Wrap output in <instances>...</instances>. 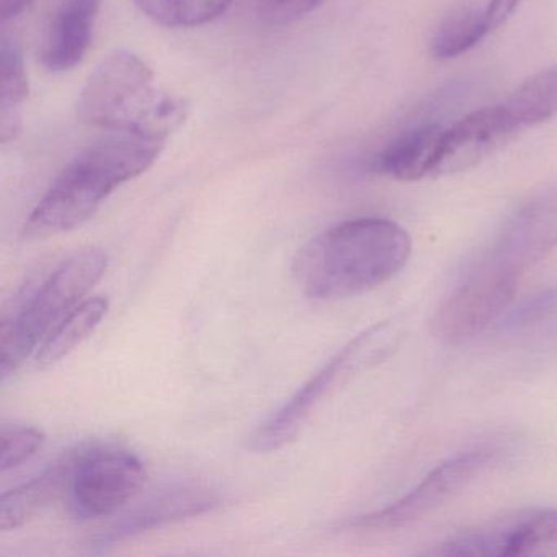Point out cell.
I'll list each match as a JSON object with an SVG mask.
<instances>
[{"label":"cell","instance_id":"ffe728a7","mask_svg":"<svg viewBox=\"0 0 557 557\" xmlns=\"http://www.w3.org/2000/svg\"><path fill=\"white\" fill-rule=\"evenodd\" d=\"M487 12L478 9H459L453 12L436 28L432 38V53L438 60H453L461 57L481 44L491 34Z\"/></svg>","mask_w":557,"mask_h":557},{"label":"cell","instance_id":"52a82bcc","mask_svg":"<svg viewBox=\"0 0 557 557\" xmlns=\"http://www.w3.org/2000/svg\"><path fill=\"white\" fill-rule=\"evenodd\" d=\"M146 468L135 453L99 446L77 456L71 478V510L81 520L109 517L128 504L146 481Z\"/></svg>","mask_w":557,"mask_h":557},{"label":"cell","instance_id":"d4e9b609","mask_svg":"<svg viewBox=\"0 0 557 557\" xmlns=\"http://www.w3.org/2000/svg\"><path fill=\"white\" fill-rule=\"evenodd\" d=\"M34 0H0V22L2 25L14 21L30 8Z\"/></svg>","mask_w":557,"mask_h":557},{"label":"cell","instance_id":"3957f363","mask_svg":"<svg viewBox=\"0 0 557 557\" xmlns=\"http://www.w3.org/2000/svg\"><path fill=\"white\" fill-rule=\"evenodd\" d=\"M187 116V100L164 89L151 67L129 51L107 57L77 100V119L84 125L164 141Z\"/></svg>","mask_w":557,"mask_h":557},{"label":"cell","instance_id":"ba28073f","mask_svg":"<svg viewBox=\"0 0 557 557\" xmlns=\"http://www.w3.org/2000/svg\"><path fill=\"white\" fill-rule=\"evenodd\" d=\"M491 462L492 455L485 451L462 453L449 458L436 466L399 500L373 513L354 518L345 523V528L355 531H391L416 523L468 487Z\"/></svg>","mask_w":557,"mask_h":557},{"label":"cell","instance_id":"e0dca14e","mask_svg":"<svg viewBox=\"0 0 557 557\" xmlns=\"http://www.w3.org/2000/svg\"><path fill=\"white\" fill-rule=\"evenodd\" d=\"M107 311L106 298H90L74 308L45 338L37 354L38 367H50L76 350L99 327Z\"/></svg>","mask_w":557,"mask_h":557},{"label":"cell","instance_id":"7a4b0ae2","mask_svg":"<svg viewBox=\"0 0 557 557\" xmlns=\"http://www.w3.org/2000/svg\"><path fill=\"white\" fill-rule=\"evenodd\" d=\"M164 139L107 133L84 148L25 221L24 239H45L83 226L115 188L145 174L161 156Z\"/></svg>","mask_w":557,"mask_h":557},{"label":"cell","instance_id":"603a6c76","mask_svg":"<svg viewBox=\"0 0 557 557\" xmlns=\"http://www.w3.org/2000/svg\"><path fill=\"white\" fill-rule=\"evenodd\" d=\"M321 4L322 0H256L260 18L275 25L292 24Z\"/></svg>","mask_w":557,"mask_h":557},{"label":"cell","instance_id":"4fadbf2b","mask_svg":"<svg viewBox=\"0 0 557 557\" xmlns=\"http://www.w3.org/2000/svg\"><path fill=\"white\" fill-rule=\"evenodd\" d=\"M99 9L100 0H53L40 48L45 70L66 73L83 63Z\"/></svg>","mask_w":557,"mask_h":557},{"label":"cell","instance_id":"d6986e66","mask_svg":"<svg viewBox=\"0 0 557 557\" xmlns=\"http://www.w3.org/2000/svg\"><path fill=\"white\" fill-rule=\"evenodd\" d=\"M136 8L165 28H197L226 14L233 0H133Z\"/></svg>","mask_w":557,"mask_h":557},{"label":"cell","instance_id":"5bb4252c","mask_svg":"<svg viewBox=\"0 0 557 557\" xmlns=\"http://www.w3.org/2000/svg\"><path fill=\"white\" fill-rule=\"evenodd\" d=\"M76 461L77 456H67L38 478L4 492L0 497V531L17 530L44 513L71 484Z\"/></svg>","mask_w":557,"mask_h":557},{"label":"cell","instance_id":"5b68a950","mask_svg":"<svg viewBox=\"0 0 557 557\" xmlns=\"http://www.w3.org/2000/svg\"><path fill=\"white\" fill-rule=\"evenodd\" d=\"M403 338L404 322L399 318L380 322L361 332L250 435L247 448L256 453H270L288 445L325 397L361 371L386 360L399 347Z\"/></svg>","mask_w":557,"mask_h":557},{"label":"cell","instance_id":"2e32d148","mask_svg":"<svg viewBox=\"0 0 557 557\" xmlns=\"http://www.w3.org/2000/svg\"><path fill=\"white\" fill-rule=\"evenodd\" d=\"M28 97L21 45L8 32L0 35V141L9 143L22 132V113Z\"/></svg>","mask_w":557,"mask_h":557},{"label":"cell","instance_id":"ac0fdd59","mask_svg":"<svg viewBox=\"0 0 557 557\" xmlns=\"http://www.w3.org/2000/svg\"><path fill=\"white\" fill-rule=\"evenodd\" d=\"M520 132L557 116V66L524 81L504 102Z\"/></svg>","mask_w":557,"mask_h":557},{"label":"cell","instance_id":"277c9868","mask_svg":"<svg viewBox=\"0 0 557 557\" xmlns=\"http://www.w3.org/2000/svg\"><path fill=\"white\" fill-rule=\"evenodd\" d=\"M109 259L87 249L64 260L44 282L18 296L0 324V374L8 380L58 322L63 321L106 273Z\"/></svg>","mask_w":557,"mask_h":557},{"label":"cell","instance_id":"7c38bea8","mask_svg":"<svg viewBox=\"0 0 557 557\" xmlns=\"http://www.w3.org/2000/svg\"><path fill=\"white\" fill-rule=\"evenodd\" d=\"M221 495L200 482H185L159 491L132 513L97 536V546L107 547L136 534L165 527L175 521L187 520L220 507Z\"/></svg>","mask_w":557,"mask_h":557},{"label":"cell","instance_id":"cb8c5ba5","mask_svg":"<svg viewBox=\"0 0 557 557\" xmlns=\"http://www.w3.org/2000/svg\"><path fill=\"white\" fill-rule=\"evenodd\" d=\"M518 4H520V0H491L485 12H487L492 30L505 24V21L513 14Z\"/></svg>","mask_w":557,"mask_h":557},{"label":"cell","instance_id":"8992f818","mask_svg":"<svg viewBox=\"0 0 557 557\" xmlns=\"http://www.w3.org/2000/svg\"><path fill=\"white\" fill-rule=\"evenodd\" d=\"M523 273L491 252L438 306L432 334L442 344L459 345L502 321L517 295Z\"/></svg>","mask_w":557,"mask_h":557},{"label":"cell","instance_id":"7402d4cb","mask_svg":"<svg viewBox=\"0 0 557 557\" xmlns=\"http://www.w3.org/2000/svg\"><path fill=\"white\" fill-rule=\"evenodd\" d=\"M557 309V288L546 289L533 298L521 302L517 309L508 312L502 318V327L507 331H517V329L528 327V325L536 324L541 319L553 314Z\"/></svg>","mask_w":557,"mask_h":557},{"label":"cell","instance_id":"9c48e42d","mask_svg":"<svg viewBox=\"0 0 557 557\" xmlns=\"http://www.w3.org/2000/svg\"><path fill=\"white\" fill-rule=\"evenodd\" d=\"M435 556L557 557V510H530L449 537Z\"/></svg>","mask_w":557,"mask_h":557},{"label":"cell","instance_id":"44dd1931","mask_svg":"<svg viewBox=\"0 0 557 557\" xmlns=\"http://www.w3.org/2000/svg\"><path fill=\"white\" fill-rule=\"evenodd\" d=\"M45 433L28 425H4L0 432V471L8 472L30 459L44 446Z\"/></svg>","mask_w":557,"mask_h":557},{"label":"cell","instance_id":"8fae6325","mask_svg":"<svg viewBox=\"0 0 557 557\" xmlns=\"http://www.w3.org/2000/svg\"><path fill=\"white\" fill-rule=\"evenodd\" d=\"M557 247V185L533 195L504 224L492 256L521 273Z\"/></svg>","mask_w":557,"mask_h":557},{"label":"cell","instance_id":"30bf717a","mask_svg":"<svg viewBox=\"0 0 557 557\" xmlns=\"http://www.w3.org/2000/svg\"><path fill=\"white\" fill-rule=\"evenodd\" d=\"M510 113L502 106L485 107L443 132L436 175L458 174L481 164L518 135Z\"/></svg>","mask_w":557,"mask_h":557},{"label":"cell","instance_id":"9a60e30c","mask_svg":"<svg viewBox=\"0 0 557 557\" xmlns=\"http://www.w3.org/2000/svg\"><path fill=\"white\" fill-rule=\"evenodd\" d=\"M443 132V126L425 125L406 133L374 158V171L400 182L435 175Z\"/></svg>","mask_w":557,"mask_h":557},{"label":"cell","instance_id":"6da1fadb","mask_svg":"<svg viewBox=\"0 0 557 557\" xmlns=\"http://www.w3.org/2000/svg\"><path fill=\"white\" fill-rule=\"evenodd\" d=\"M412 243L403 226L361 218L309 240L293 262V278L308 298L335 301L389 282L409 262Z\"/></svg>","mask_w":557,"mask_h":557}]
</instances>
